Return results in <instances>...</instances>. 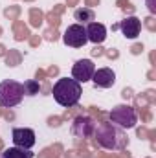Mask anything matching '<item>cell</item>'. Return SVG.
Listing matches in <instances>:
<instances>
[{
    "label": "cell",
    "mask_w": 156,
    "mask_h": 158,
    "mask_svg": "<svg viewBox=\"0 0 156 158\" xmlns=\"http://www.w3.org/2000/svg\"><path fill=\"white\" fill-rule=\"evenodd\" d=\"M39 90H40L39 81H26V83H24V94L35 96V94H39Z\"/></svg>",
    "instance_id": "cell-14"
},
{
    "label": "cell",
    "mask_w": 156,
    "mask_h": 158,
    "mask_svg": "<svg viewBox=\"0 0 156 158\" xmlns=\"http://www.w3.org/2000/svg\"><path fill=\"white\" fill-rule=\"evenodd\" d=\"M92 81H94V85L99 86V88H110V86L116 83V74H114V70H110V68H99V70L94 72Z\"/></svg>",
    "instance_id": "cell-8"
},
{
    "label": "cell",
    "mask_w": 156,
    "mask_h": 158,
    "mask_svg": "<svg viewBox=\"0 0 156 158\" xmlns=\"http://www.w3.org/2000/svg\"><path fill=\"white\" fill-rule=\"evenodd\" d=\"M53 98L61 107H74L81 99V83H77L74 77H61L53 85Z\"/></svg>",
    "instance_id": "cell-1"
},
{
    "label": "cell",
    "mask_w": 156,
    "mask_h": 158,
    "mask_svg": "<svg viewBox=\"0 0 156 158\" xmlns=\"http://www.w3.org/2000/svg\"><path fill=\"white\" fill-rule=\"evenodd\" d=\"M119 30L123 31V35L127 39H136L140 35V30H142V20L136 17H127L125 20H121Z\"/></svg>",
    "instance_id": "cell-10"
},
{
    "label": "cell",
    "mask_w": 156,
    "mask_h": 158,
    "mask_svg": "<svg viewBox=\"0 0 156 158\" xmlns=\"http://www.w3.org/2000/svg\"><path fill=\"white\" fill-rule=\"evenodd\" d=\"M86 37L94 44H101L107 39V28L103 24H99V22H90L88 28H86Z\"/></svg>",
    "instance_id": "cell-11"
},
{
    "label": "cell",
    "mask_w": 156,
    "mask_h": 158,
    "mask_svg": "<svg viewBox=\"0 0 156 158\" xmlns=\"http://www.w3.org/2000/svg\"><path fill=\"white\" fill-rule=\"evenodd\" d=\"M2 53H4V46H0V55H2Z\"/></svg>",
    "instance_id": "cell-28"
},
{
    "label": "cell",
    "mask_w": 156,
    "mask_h": 158,
    "mask_svg": "<svg viewBox=\"0 0 156 158\" xmlns=\"http://www.w3.org/2000/svg\"><path fill=\"white\" fill-rule=\"evenodd\" d=\"M76 2H77V0H68V6H74Z\"/></svg>",
    "instance_id": "cell-27"
},
{
    "label": "cell",
    "mask_w": 156,
    "mask_h": 158,
    "mask_svg": "<svg viewBox=\"0 0 156 158\" xmlns=\"http://www.w3.org/2000/svg\"><path fill=\"white\" fill-rule=\"evenodd\" d=\"M40 22H42V13L37 11V9H31V24L33 26H40Z\"/></svg>",
    "instance_id": "cell-17"
},
{
    "label": "cell",
    "mask_w": 156,
    "mask_h": 158,
    "mask_svg": "<svg viewBox=\"0 0 156 158\" xmlns=\"http://www.w3.org/2000/svg\"><path fill=\"white\" fill-rule=\"evenodd\" d=\"M121 96H123V98H125V99H127V98H130V96H132V92H130V90H127V88H125V90H123V94H121Z\"/></svg>",
    "instance_id": "cell-23"
},
{
    "label": "cell",
    "mask_w": 156,
    "mask_h": 158,
    "mask_svg": "<svg viewBox=\"0 0 156 158\" xmlns=\"http://www.w3.org/2000/svg\"><path fill=\"white\" fill-rule=\"evenodd\" d=\"M24 98V85L13 79H6L0 83V105L6 109L17 107Z\"/></svg>",
    "instance_id": "cell-3"
},
{
    "label": "cell",
    "mask_w": 156,
    "mask_h": 158,
    "mask_svg": "<svg viewBox=\"0 0 156 158\" xmlns=\"http://www.w3.org/2000/svg\"><path fill=\"white\" fill-rule=\"evenodd\" d=\"M76 20L83 22V24L94 20V11H92V9H77V11H76Z\"/></svg>",
    "instance_id": "cell-13"
},
{
    "label": "cell",
    "mask_w": 156,
    "mask_h": 158,
    "mask_svg": "<svg viewBox=\"0 0 156 158\" xmlns=\"http://www.w3.org/2000/svg\"><path fill=\"white\" fill-rule=\"evenodd\" d=\"M2 158H33V153L30 149H20V147H9L2 153Z\"/></svg>",
    "instance_id": "cell-12"
},
{
    "label": "cell",
    "mask_w": 156,
    "mask_h": 158,
    "mask_svg": "<svg viewBox=\"0 0 156 158\" xmlns=\"http://www.w3.org/2000/svg\"><path fill=\"white\" fill-rule=\"evenodd\" d=\"M18 11H20V9H18L17 6H13V7H7V9H6V17H9V19H15V17L18 15Z\"/></svg>",
    "instance_id": "cell-18"
},
{
    "label": "cell",
    "mask_w": 156,
    "mask_h": 158,
    "mask_svg": "<svg viewBox=\"0 0 156 158\" xmlns=\"http://www.w3.org/2000/svg\"><path fill=\"white\" fill-rule=\"evenodd\" d=\"M109 57H117V52H109Z\"/></svg>",
    "instance_id": "cell-26"
},
{
    "label": "cell",
    "mask_w": 156,
    "mask_h": 158,
    "mask_svg": "<svg viewBox=\"0 0 156 158\" xmlns=\"http://www.w3.org/2000/svg\"><path fill=\"white\" fill-rule=\"evenodd\" d=\"M143 50V46L142 44H136V46H132V53H140Z\"/></svg>",
    "instance_id": "cell-21"
},
{
    "label": "cell",
    "mask_w": 156,
    "mask_h": 158,
    "mask_svg": "<svg viewBox=\"0 0 156 158\" xmlns=\"http://www.w3.org/2000/svg\"><path fill=\"white\" fill-rule=\"evenodd\" d=\"M6 61H7V66H17L20 63V55L17 52H9V55H7Z\"/></svg>",
    "instance_id": "cell-16"
},
{
    "label": "cell",
    "mask_w": 156,
    "mask_h": 158,
    "mask_svg": "<svg viewBox=\"0 0 156 158\" xmlns=\"http://www.w3.org/2000/svg\"><path fill=\"white\" fill-rule=\"evenodd\" d=\"M147 6L151 9V13H156V6H154V0H147Z\"/></svg>",
    "instance_id": "cell-20"
},
{
    "label": "cell",
    "mask_w": 156,
    "mask_h": 158,
    "mask_svg": "<svg viewBox=\"0 0 156 158\" xmlns=\"http://www.w3.org/2000/svg\"><path fill=\"white\" fill-rule=\"evenodd\" d=\"M94 72H96V66L90 59H79V61H76V64L72 68V77L77 83H86L92 79Z\"/></svg>",
    "instance_id": "cell-6"
},
{
    "label": "cell",
    "mask_w": 156,
    "mask_h": 158,
    "mask_svg": "<svg viewBox=\"0 0 156 158\" xmlns=\"http://www.w3.org/2000/svg\"><path fill=\"white\" fill-rule=\"evenodd\" d=\"M15 33H17L15 37L18 40H22V39L28 37V30H26V26H24L22 22H17V24H15Z\"/></svg>",
    "instance_id": "cell-15"
},
{
    "label": "cell",
    "mask_w": 156,
    "mask_h": 158,
    "mask_svg": "<svg viewBox=\"0 0 156 158\" xmlns=\"http://www.w3.org/2000/svg\"><path fill=\"white\" fill-rule=\"evenodd\" d=\"M63 40L66 46H72V48H83L86 42H88V37H86V28L83 24H72L66 28L64 35H63Z\"/></svg>",
    "instance_id": "cell-4"
},
{
    "label": "cell",
    "mask_w": 156,
    "mask_h": 158,
    "mask_svg": "<svg viewBox=\"0 0 156 158\" xmlns=\"http://www.w3.org/2000/svg\"><path fill=\"white\" fill-rule=\"evenodd\" d=\"M92 55H103V50H101V48H97V46H96V48H94V50H92Z\"/></svg>",
    "instance_id": "cell-22"
},
{
    "label": "cell",
    "mask_w": 156,
    "mask_h": 158,
    "mask_svg": "<svg viewBox=\"0 0 156 158\" xmlns=\"http://www.w3.org/2000/svg\"><path fill=\"white\" fill-rule=\"evenodd\" d=\"M0 158H2V156H0Z\"/></svg>",
    "instance_id": "cell-29"
},
{
    "label": "cell",
    "mask_w": 156,
    "mask_h": 158,
    "mask_svg": "<svg viewBox=\"0 0 156 158\" xmlns=\"http://www.w3.org/2000/svg\"><path fill=\"white\" fill-rule=\"evenodd\" d=\"M147 28H149L151 31H154V19H153V17L147 19Z\"/></svg>",
    "instance_id": "cell-19"
},
{
    "label": "cell",
    "mask_w": 156,
    "mask_h": 158,
    "mask_svg": "<svg viewBox=\"0 0 156 158\" xmlns=\"http://www.w3.org/2000/svg\"><path fill=\"white\" fill-rule=\"evenodd\" d=\"M94 129H96V123L92 118H77L74 121V127H72V132L79 136V138H86L90 134H94Z\"/></svg>",
    "instance_id": "cell-9"
},
{
    "label": "cell",
    "mask_w": 156,
    "mask_h": 158,
    "mask_svg": "<svg viewBox=\"0 0 156 158\" xmlns=\"http://www.w3.org/2000/svg\"><path fill=\"white\" fill-rule=\"evenodd\" d=\"M99 0H86V6H97Z\"/></svg>",
    "instance_id": "cell-24"
},
{
    "label": "cell",
    "mask_w": 156,
    "mask_h": 158,
    "mask_svg": "<svg viewBox=\"0 0 156 158\" xmlns=\"http://www.w3.org/2000/svg\"><path fill=\"white\" fill-rule=\"evenodd\" d=\"M94 136L97 138V143L105 149H121L127 143V136L123 131L112 127L110 123H101L97 129H94Z\"/></svg>",
    "instance_id": "cell-2"
},
{
    "label": "cell",
    "mask_w": 156,
    "mask_h": 158,
    "mask_svg": "<svg viewBox=\"0 0 156 158\" xmlns=\"http://www.w3.org/2000/svg\"><path fill=\"white\" fill-rule=\"evenodd\" d=\"M110 119H112L114 123H117L119 127H127V129H130V127L136 125V112H134L132 107L119 105V107H116V109L110 112Z\"/></svg>",
    "instance_id": "cell-5"
},
{
    "label": "cell",
    "mask_w": 156,
    "mask_h": 158,
    "mask_svg": "<svg viewBox=\"0 0 156 158\" xmlns=\"http://www.w3.org/2000/svg\"><path fill=\"white\" fill-rule=\"evenodd\" d=\"M13 143L20 149H31L35 145V132L31 129H13Z\"/></svg>",
    "instance_id": "cell-7"
},
{
    "label": "cell",
    "mask_w": 156,
    "mask_h": 158,
    "mask_svg": "<svg viewBox=\"0 0 156 158\" xmlns=\"http://www.w3.org/2000/svg\"><path fill=\"white\" fill-rule=\"evenodd\" d=\"M39 37H33V39H31V44H33V46H37V44H39Z\"/></svg>",
    "instance_id": "cell-25"
}]
</instances>
